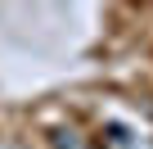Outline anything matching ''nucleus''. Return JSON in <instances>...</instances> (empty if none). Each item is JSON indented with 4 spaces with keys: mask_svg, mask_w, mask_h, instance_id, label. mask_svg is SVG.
Wrapping results in <instances>:
<instances>
[{
    "mask_svg": "<svg viewBox=\"0 0 153 149\" xmlns=\"http://www.w3.org/2000/svg\"><path fill=\"white\" fill-rule=\"evenodd\" d=\"M0 149H14V145H0Z\"/></svg>",
    "mask_w": 153,
    "mask_h": 149,
    "instance_id": "f257e3e1",
    "label": "nucleus"
}]
</instances>
